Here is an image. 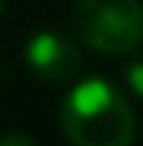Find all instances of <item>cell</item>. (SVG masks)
Listing matches in <instances>:
<instances>
[{"mask_svg": "<svg viewBox=\"0 0 143 146\" xmlns=\"http://www.w3.org/2000/svg\"><path fill=\"white\" fill-rule=\"evenodd\" d=\"M60 125L72 146H131L137 122L128 98L105 78H87L60 104Z\"/></svg>", "mask_w": 143, "mask_h": 146, "instance_id": "1", "label": "cell"}, {"mask_svg": "<svg viewBox=\"0 0 143 146\" xmlns=\"http://www.w3.org/2000/svg\"><path fill=\"white\" fill-rule=\"evenodd\" d=\"M72 24L81 39L99 54L122 57L143 42V3L140 0H77Z\"/></svg>", "mask_w": 143, "mask_h": 146, "instance_id": "2", "label": "cell"}, {"mask_svg": "<svg viewBox=\"0 0 143 146\" xmlns=\"http://www.w3.org/2000/svg\"><path fill=\"white\" fill-rule=\"evenodd\" d=\"M27 66L42 81H51V84L69 81L81 69V48L63 33L42 30L27 42Z\"/></svg>", "mask_w": 143, "mask_h": 146, "instance_id": "3", "label": "cell"}, {"mask_svg": "<svg viewBox=\"0 0 143 146\" xmlns=\"http://www.w3.org/2000/svg\"><path fill=\"white\" fill-rule=\"evenodd\" d=\"M125 78H128V87H131V92L143 98V60H137V63L128 66V69H125Z\"/></svg>", "mask_w": 143, "mask_h": 146, "instance_id": "4", "label": "cell"}, {"mask_svg": "<svg viewBox=\"0 0 143 146\" xmlns=\"http://www.w3.org/2000/svg\"><path fill=\"white\" fill-rule=\"evenodd\" d=\"M0 146H36V143H33V137H27V134H18V131H12V134L0 137Z\"/></svg>", "mask_w": 143, "mask_h": 146, "instance_id": "5", "label": "cell"}, {"mask_svg": "<svg viewBox=\"0 0 143 146\" xmlns=\"http://www.w3.org/2000/svg\"><path fill=\"white\" fill-rule=\"evenodd\" d=\"M0 9H3V0H0Z\"/></svg>", "mask_w": 143, "mask_h": 146, "instance_id": "6", "label": "cell"}]
</instances>
